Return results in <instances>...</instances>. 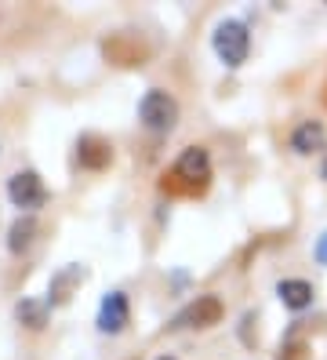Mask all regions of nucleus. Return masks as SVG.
I'll return each mask as SVG.
<instances>
[{
	"mask_svg": "<svg viewBox=\"0 0 327 360\" xmlns=\"http://www.w3.org/2000/svg\"><path fill=\"white\" fill-rule=\"evenodd\" d=\"M211 182V157L207 150H200V146H189V150L174 160V167L164 175V193H174V197H196L204 193Z\"/></svg>",
	"mask_w": 327,
	"mask_h": 360,
	"instance_id": "1",
	"label": "nucleus"
},
{
	"mask_svg": "<svg viewBox=\"0 0 327 360\" xmlns=\"http://www.w3.org/2000/svg\"><path fill=\"white\" fill-rule=\"evenodd\" d=\"M248 48H251V37L244 22H222L214 30V51L226 66H240L248 58Z\"/></svg>",
	"mask_w": 327,
	"mask_h": 360,
	"instance_id": "2",
	"label": "nucleus"
},
{
	"mask_svg": "<svg viewBox=\"0 0 327 360\" xmlns=\"http://www.w3.org/2000/svg\"><path fill=\"white\" fill-rule=\"evenodd\" d=\"M139 117L153 131H171L174 120H179V102H174L167 91H149L139 105Z\"/></svg>",
	"mask_w": 327,
	"mask_h": 360,
	"instance_id": "3",
	"label": "nucleus"
},
{
	"mask_svg": "<svg viewBox=\"0 0 327 360\" xmlns=\"http://www.w3.org/2000/svg\"><path fill=\"white\" fill-rule=\"evenodd\" d=\"M8 197L15 200V207H40L48 200V189H44L37 172H18L8 182Z\"/></svg>",
	"mask_w": 327,
	"mask_h": 360,
	"instance_id": "4",
	"label": "nucleus"
},
{
	"mask_svg": "<svg viewBox=\"0 0 327 360\" xmlns=\"http://www.w3.org/2000/svg\"><path fill=\"white\" fill-rule=\"evenodd\" d=\"M105 58H109V62H117V66H142V62L149 58V48L139 44L135 37L117 33V37H109V40H105Z\"/></svg>",
	"mask_w": 327,
	"mask_h": 360,
	"instance_id": "5",
	"label": "nucleus"
},
{
	"mask_svg": "<svg viewBox=\"0 0 327 360\" xmlns=\"http://www.w3.org/2000/svg\"><path fill=\"white\" fill-rule=\"evenodd\" d=\"M218 321H222V302H218L214 295H200V299H196L193 306H186L182 316H179L182 328H211Z\"/></svg>",
	"mask_w": 327,
	"mask_h": 360,
	"instance_id": "6",
	"label": "nucleus"
},
{
	"mask_svg": "<svg viewBox=\"0 0 327 360\" xmlns=\"http://www.w3.org/2000/svg\"><path fill=\"white\" fill-rule=\"evenodd\" d=\"M127 321H131L127 295H124V291H113V295H109V299L102 302V309H98V328L109 331V335H117V331L127 328Z\"/></svg>",
	"mask_w": 327,
	"mask_h": 360,
	"instance_id": "7",
	"label": "nucleus"
},
{
	"mask_svg": "<svg viewBox=\"0 0 327 360\" xmlns=\"http://www.w3.org/2000/svg\"><path fill=\"white\" fill-rule=\"evenodd\" d=\"M84 266H65L62 273H55L51 277V288H48V302L51 306H62V302H70V295L84 284Z\"/></svg>",
	"mask_w": 327,
	"mask_h": 360,
	"instance_id": "8",
	"label": "nucleus"
},
{
	"mask_svg": "<svg viewBox=\"0 0 327 360\" xmlns=\"http://www.w3.org/2000/svg\"><path fill=\"white\" fill-rule=\"evenodd\" d=\"M77 160L84 167H91V172H98V167H105L109 160H113V146H109L105 139H98V135H84L80 146H77Z\"/></svg>",
	"mask_w": 327,
	"mask_h": 360,
	"instance_id": "9",
	"label": "nucleus"
},
{
	"mask_svg": "<svg viewBox=\"0 0 327 360\" xmlns=\"http://www.w3.org/2000/svg\"><path fill=\"white\" fill-rule=\"evenodd\" d=\"M323 128L316 120H305V124H298L295 128V135H291V150L295 153H316V150H323Z\"/></svg>",
	"mask_w": 327,
	"mask_h": 360,
	"instance_id": "10",
	"label": "nucleus"
},
{
	"mask_svg": "<svg viewBox=\"0 0 327 360\" xmlns=\"http://www.w3.org/2000/svg\"><path fill=\"white\" fill-rule=\"evenodd\" d=\"M37 233H40V222H37L33 215L15 219V226H11V233H8V248L18 255V251H26V248L37 240Z\"/></svg>",
	"mask_w": 327,
	"mask_h": 360,
	"instance_id": "11",
	"label": "nucleus"
},
{
	"mask_svg": "<svg viewBox=\"0 0 327 360\" xmlns=\"http://www.w3.org/2000/svg\"><path fill=\"white\" fill-rule=\"evenodd\" d=\"M276 295L283 299L288 309H305L313 302V284H305V281H280Z\"/></svg>",
	"mask_w": 327,
	"mask_h": 360,
	"instance_id": "12",
	"label": "nucleus"
},
{
	"mask_svg": "<svg viewBox=\"0 0 327 360\" xmlns=\"http://www.w3.org/2000/svg\"><path fill=\"white\" fill-rule=\"evenodd\" d=\"M15 316L26 328H44L48 324V302H33V299H26V302H18V309H15Z\"/></svg>",
	"mask_w": 327,
	"mask_h": 360,
	"instance_id": "13",
	"label": "nucleus"
},
{
	"mask_svg": "<svg viewBox=\"0 0 327 360\" xmlns=\"http://www.w3.org/2000/svg\"><path fill=\"white\" fill-rule=\"evenodd\" d=\"M305 353H309V349H305V342H288V346L280 349V360H305Z\"/></svg>",
	"mask_w": 327,
	"mask_h": 360,
	"instance_id": "14",
	"label": "nucleus"
},
{
	"mask_svg": "<svg viewBox=\"0 0 327 360\" xmlns=\"http://www.w3.org/2000/svg\"><path fill=\"white\" fill-rule=\"evenodd\" d=\"M316 259L327 266V233H323V237H320V244H316Z\"/></svg>",
	"mask_w": 327,
	"mask_h": 360,
	"instance_id": "15",
	"label": "nucleus"
},
{
	"mask_svg": "<svg viewBox=\"0 0 327 360\" xmlns=\"http://www.w3.org/2000/svg\"><path fill=\"white\" fill-rule=\"evenodd\" d=\"M323 179H327V164H323Z\"/></svg>",
	"mask_w": 327,
	"mask_h": 360,
	"instance_id": "16",
	"label": "nucleus"
},
{
	"mask_svg": "<svg viewBox=\"0 0 327 360\" xmlns=\"http://www.w3.org/2000/svg\"><path fill=\"white\" fill-rule=\"evenodd\" d=\"M160 360H174V356H160Z\"/></svg>",
	"mask_w": 327,
	"mask_h": 360,
	"instance_id": "17",
	"label": "nucleus"
},
{
	"mask_svg": "<svg viewBox=\"0 0 327 360\" xmlns=\"http://www.w3.org/2000/svg\"><path fill=\"white\" fill-rule=\"evenodd\" d=\"M323 102H327V88H323Z\"/></svg>",
	"mask_w": 327,
	"mask_h": 360,
	"instance_id": "18",
	"label": "nucleus"
}]
</instances>
